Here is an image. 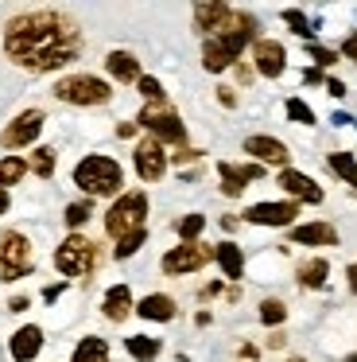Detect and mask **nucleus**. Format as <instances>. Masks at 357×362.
<instances>
[{
  "mask_svg": "<svg viewBox=\"0 0 357 362\" xmlns=\"http://www.w3.org/2000/svg\"><path fill=\"white\" fill-rule=\"evenodd\" d=\"M82 51L78 24L62 12H23L4 28V55L28 71H59Z\"/></svg>",
  "mask_w": 357,
  "mask_h": 362,
  "instance_id": "1",
  "label": "nucleus"
},
{
  "mask_svg": "<svg viewBox=\"0 0 357 362\" xmlns=\"http://www.w3.org/2000/svg\"><path fill=\"white\" fill-rule=\"evenodd\" d=\"M253 32H256V20L248 16V12H241V24L233 28V32L206 40V47H202V66H206L210 74H217V71H225V66H233V63H237V55L245 51V43L253 40Z\"/></svg>",
  "mask_w": 357,
  "mask_h": 362,
  "instance_id": "2",
  "label": "nucleus"
},
{
  "mask_svg": "<svg viewBox=\"0 0 357 362\" xmlns=\"http://www.w3.org/2000/svg\"><path fill=\"white\" fill-rule=\"evenodd\" d=\"M74 183L85 195H116L121 183H124V172L113 156H85L82 164L74 168Z\"/></svg>",
  "mask_w": 357,
  "mask_h": 362,
  "instance_id": "3",
  "label": "nucleus"
},
{
  "mask_svg": "<svg viewBox=\"0 0 357 362\" xmlns=\"http://www.w3.org/2000/svg\"><path fill=\"white\" fill-rule=\"evenodd\" d=\"M144 218H147V195L144 191H128V195H121L113 206H109L105 234L121 242V238L132 234V230H144Z\"/></svg>",
  "mask_w": 357,
  "mask_h": 362,
  "instance_id": "4",
  "label": "nucleus"
},
{
  "mask_svg": "<svg viewBox=\"0 0 357 362\" xmlns=\"http://www.w3.org/2000/svg\"><path fill=\"white\" fill-rule=\"evenodd\" d=\"M54 98L70 105H105L113 98V90H109V82L93 78V74H66L54 86Z\"/></svg>",
  "mask_w": 357,
  "mask_h": 362,
  "instance_id": "5",
  "label": "nucleus"
},
{
  "mask_svg": "<svg viewBox=\"0 0 357 362\" xmlns=\"http://www.w3.org/2000/svg\"><path fill=\"white\" fill-rule=\"evenodd\" d=\"M31 265H35L31 242L20 230H4V234H0V276H4V281H20V276L31 273Z\"/></svg>",
  "mask_w": 357,
  "mask_h": 362,
  "instance_id": "6",
  "label": "nucleus"
},
{
  "mask_svg": "<svg viewBox=\"0 0 357 362\" xmlns=\"http://www.w3.org/2000/svg\"><path fill=\"white\" fill-rule=\"evenodd\" d=\"M93 261H97V245L82 234H70L66 242L54 250V269H59L62 276H85L93 269Z\"/></svg>",
  "mask_w": 357,
  "mask_h": 362,
  "instance_id": "7",
  "label": "nucleus"
},
{
  "mask_svg": "<svg viewBox=\"0 0 357 362\" xmlns=\"http://www.w3.org/2000/svg\"><path fill=\"white\" fill-rule=\"evenodd\" d=\"M140 125L152 129L155 141H167V144H183L186 141V129H183V121H178V113L175 110H163L159 102L147 105V110L140 113Z\"/></svg>",
  "mask_w": 357,
  "mask_h": 362,
  "instance_id": "8",
  "label": "nucleus"
},
{
  "mask_svg": "<svg viewBox=\"0 0 357 362\" xmlns=\"http://www.w3.org/2000/svg\"><path fill=\"white\" fill-rule=\"evenodd\" d=\"M214 257V250L210 245H198V242H183L178 250H167V257H163V273L167 276H183V273H198L206 261Z\"/></svg>",
  "mask_w": 357,
  "mask_h": 362,
  "instance_id": "9",
  "label": "nucleus"
},
{
  "mask_svg": "<svg viewBox=\"0 0 357 362\" xmlns=\"http://www.w3.org/2000/svg\"><path fill=\"white\" fill-rule=\"evenodd\" d=\"M237 24H241V12H233L229 4H198V8H194V28L206 32L210 40L233 32Z\"/></svg>",
  "mask_w": 357,
  "mask_h": 362,
  "instance_id": "10",
  "label": "nucleus"
},
{
  "mask_svg": "<svg viewBox=\"0 0 357 362\" xmlns=\"http://www.w3.org/2000/svg\"><path fill=\"white\" fill-rule=\"evenodd\" d=\"M39 133H43V110H23L20 117L0 133V144H4V148H23V144H31Z\"/></svg>",
  "mask_w": 357,
  "mask_h": 362,
  "instance_id": "11",
  "label": "nucleus"
},
{
  "mask_svg": "<svg viewBox=\"0 0 357 362\" xmlns=\"http://www.w3.org/2000/svg\"><path fill=\"white\" fill-rule=\"evenodd\" d=\"M163 172H167V156H163V144L155 141V136H147V141L136 144V175L147 183L163 180Z\"/></svg>",
  "mask_w": 357,
  "mask_h": 362,
  "instance_id": "12",
  "label": "nucleus"
},
{
  "mask_svg": "<svg viewBox=\"0 0 357 362\" xmlns=\"http://www.w3.org/2000/svg\"><path fill=\"white\" fill-rule=\"evenodd\" d=\"M248 222L256 226H291V218H299V206L295 203H256L245 211Z\"/></svg>",
  "mask_w": 357,
  "mask_h": 362,
  "instance_id": "13",
  "label": "nucleus"
},
{
  "mask_svg": "<svg viewBox=\"0 0 357 362\" xmlns=\"http://www.w3.org/2000/svg\"><path fill=\"white\" fill-rule=\"evenodd\" d=\"M253 63H256V71H260L264 78H279V74H284V66H287V51L279 47L276 40H256Z\"/></svg>",
  "mask_w": 357,
  "mask_h": 362,
  "instance_id": "14",
  "label": "nucleus"
},
{
  "mask_svg": "<svg viewBox=\"0 0 357 362\" xmlns=\"http://www.w3.org/2000/svg\"><path fill=\"white\" fill-rule=\"evenodd\" d=\"M279 187L291 199H299V203H322V187H318L310 175L295 172V168H284V172H279Z\"/></svg>",
  "mask_w": 357,
  "mask_h": 362,
  "instance_id": "15",
  "label": "nucleus"
},
{
  "mask_svg": "<svg viewBox=\"0 0 357 362\" xmlns=\"http://www.w3.org/2000/svg\"><path fill=\"white\" fill-rule=\"evenodd\" d=\"M245 152H248V156H256V160H264V164H287V160H291L287 144L276 141V136H248Z\"/></svg>",
  "mask_w": 357,
  "mask_h": 362,
  "instance_id": "16",
  "label": "nucleus"
},
{
  "mask_svg": "<svg viewBox=\"0 0 357 362\" xmlns=\"http://www.w3.org/2000/svg\"><path fill=\"white\" fill-rule=\"evenodd\" d=\"M217 175H222V191L225 195H241L245 191L248 180H256V175H264L260 164H245V168H233V164H217Z\"/></svg>",
  "mask_w": 357,
  "mask_h": 362,
  "instance_id": "17",
  "label": "nucleus"
},
{
  "mask_svg": "<svg viewBox=\"0 0 357 362\" xmlns=\"http://www.w3.org/2000/svg\"><path fill=\"white\" fill-rule=\"evenodd\" d=\"M39 351H43V331H39L35 323H31V327H20L12 335V358L16 362H31Z\"/></svg>",
  "mask_w": 357,
  "mask_h": 362,
  "instance_id": "18",
  "label": "nucleus"
},
{
  "mask_svg": "<svg viewBox=\"0 0 357 362\" xmlns=\"http://www.w3.org/2000/svg\"><path fill=\"white\" fill-rule=\"evenodd\" d=\"M291 242H299V245H334L338 242V230H334L330 222H307V226L291 230Z\"/></svg>",
  "mask_w": 357,
  "mask_h": 362,
  "instance_id": "19",
  "label": "nucleus"
},
{
  "mask_svg": "<svg viewBox=\"0 0 357 362\" xmlns=\"http://www.w3.org/2000/svg\"><path fill=\"white\" fill-rule=\"evenodd\" d=\"M136 315L155 320V323H167V320H175V300L163 296V292H152V296H144V300L136 304Z\"/></svg>",
  "mask_w": 357,
  "mask_h": 362,
  "instance_id": "20",
  "label": "nucleus"
},
{
  "mask_svg": "<svg viewBox=\"0 0 357 362\" xmlns=\"http://www.w3.org/2000/svg\"><path fill=\"white\" fill-rule=\"evenodd\" d=\"M101 312H105L113 323H121L124 315L132 312V292H128V284H113V288L105 292V304H101Z\"/></svg>",
  "mask_w": 357,
  "mask_h": 362,
  "instance_id": "21",
  "label": "nucleus"
},
{
  "mask_svg": "<svg viewBox=\"0 0 357 362\" xmlns=\"http://www.w3.org/2000/svg\"><path fill=\"white\" fill-rule=\"evenodd\" d=\"M214 261L222 265V273L229 276V281H241V273H245V257H241V250L233 242L214 245Z\"/></svg>",
  "mask_w": 357,
  "mask_h": 362,
  "instance_id": "22",
  "label": "nucleus"
},
{
  "mask_svg": "<svg viewBox=\"0 0 357 362\" xmlns=\"http://www.w3.org/2000/svg\"><path fill=\"white\" fill-rule=\"evenodd\" d=\"M109 74H113L116 82H140V63L136 55H128V51H113V55L105 59Z\"/></svg>",
  "mask_w": 357,
  "mask_h": 362,
  "instance_id": "23",
  "label": "nucleus"
},
{
  "mask_svg": "<svg viewBox=\"0 0 357 362\" xmlns=\"http://www.w3.org/2000/svg\"><path fill=\"white\" fill-rule=\"evenodd\" d=\"M70 362H109V343H105V339H97V335H85L82 343L74 346Z\"/></svg>",
  "mask_w": 357,
  "mask_h": 362,
  "instance_id": "24",
  "label": "nucleus"
},
{
  "mask_svg": "<svg viewBox=\"0 0 357 362\" xmlns=\"http://www.w3.org/2000/svg\"><path fill=\"white\" fill-rule=\"evenodd\" d=\"M326 273H330L326 257H310V261H303V265H299V284H303V288H322Z\"/></svg>",
  "mask_w": 357,
  "mask_h": 362,
  "instance_id": "25",
  "label": "nucleus"
},
{
  "mask_svg": "<svg viewBox=\"0 0 357 362\" xmlns=\"http://www.w3.org/2000/svg\"><path fill=\"white\" fill-rule=\"evenodd\" d=\"M23 175H28V160H20V156H4V160H0V191L12 187V183H20Z\"/></svg>",
  "mask_w": 357,
  "mask_h": 362,
  "instance_id": "26",
  "label": "nucleus"
},
{
  "mask_svg": "<svg viewBox=\"0 0 357 362\" xmlns=\"http://www.w3.org/2000/svg\"><path fill=\"white\" fill-rule=\"evenodd\" d=\"M124 346H128V354H132V358H140V362H155V354H159V343L147 339V335H132Z\"/></svg>",
  "mask_w": 357,
  "mask_h": 362,
  "instance_id": "27",
  "label": "nucleus"
},
{
  "mask_svg": "<svg viewBox=\"0 0 357 362\" xmlns=\"http://www.w3.org/2000/svg\"><path fill=\"white\" fill-rule=\"evenodd\" d=\"M330 168H334V172H338L346 183H353V187H357V160L349 156V152H330Z\"/></svg>",
  "mask_w": 357,
  "mask_h": 362,
  "instance_id": "28",
  "label": "nucleus"
},
{
  "mask_svg": "<svg viewBox=\"0 0 357 362\" xmlns=\"http://www.w3.org/2000/svg\"><path fill=\"white\" fill-rule=\"evenodd\" d=\"M284 320H287L284 300H264V304H260V323H268V327H279Z\"/></svg>",
  "mask_w": 357,
  "mask_h": 362,
  "instance_id": "29",
  "label": "nucleus"
},
{
  "mask_svg": "<svg viewBox=\"0 0 357 362\" xmlns=\"http://www.w3.org/2000/svg\"><path fill=\"white\" fill-rule=\"evenodd\" d=\"M31 172H35L39 180H47V175L54 172V148H35L31 152Z\"/></svg>",
  "mask_w": 357,
  "mask_h": 362,
  "instance_id": "30",
  "label": "nucleus"
},
{
  "mask_svg": "<svg viewBox=\"0 0 357 362\" xmlns=\"http://www.w3.org/2000/svg\"><path fill=\"white\" fill-rule=\"evenodd\" d=\"M144 238H147V230H132L128 238H121V242H116V257H132V253L140 250V245H144Z\"/></svg>",
  "mask_w": 357,
  "mask_h": 362,
  "instance_id": "31",
  "label": "nucleus"
},
{
  "mask_svg": "<svg viewBox=\"0 0 357 362\" xmlns=\"http://www.w3.org/2000/svg\"><path fill=\"white\" fill-rule=\"evenodd\" d=\"M202 226H206V218H202V214H186V218L178 222V238H183V242H194V238L202 234Z\"/></svg>",
  "mask_w": 357,
  "mask_h": 362,
  "instance_id": "32",
  "label": "nucleus"
},
{
  "mask_svg": "<svg viewBox=\"0 0 357 362\" xmlns=\"http://www.w3.org/2000/svg\"><path fill=\"white\" fill-rule=\"evenodd\" d=\"M287 117L299 121V125H315V113H310V105L299 102V98H291V102H287Z\"/></svg>",
  "mask_w": 357,
  "mask_h": 362,
  "instance_id": "33",
  "label": "nucleus"
},
{
  "mask_svg": "<svg viewBox=\"0 0 357 362\" xmlns=\"http://www.w3.org/2000/svg\"><path fill=\"white\" fill-rule=\"evenodd\" d=\"M90 218V203H70L66 206V226H82Z\"/></svg>",
  "mask_w": 357,
  "mask_h": 362,
  "instance_id": "34",
  "label": "nucleus"
},
{
  "mask_svg": "<svg viewBox=\"0 0 357 362\" xmlns=\"http://www.w3.org/2000/svg\"><path fill=\"white\" fill-rule=\"evenodd\" d=\"M136 86H140V94H144V98H147V102H152V105H155V102H163V86H159V82H155V78H140Z\"/></svg>",
  "mask_w": 357,
  "mask_h": 362,
  "instance_id": "35",
  "label": "nucleus"
},
{
  "mask_svg": "<svg viewBox=\"0 0 357 362\" xmlns=\"http://www.w3.org/2000/svg\"><path fill=\"white\" fill-rule=\"evenodd\" d=\"M284 20H287V28H291V32H299V35H310V24H307V16H303V12L287 8V12H284Z\"/></svg>",
  "mask_w": 357,
  "mask_h": 362,
  "instance_id": "36",
  "label": "nucleus"
},
{
  "mask_svg": "<svg viewBox=\"0 0 357 362\" xmlns=\"http://www.w3.org/2000/svg\"><path fill=\"white\" fill-rule=\"evenodd\" d=\"M310 59H315V63H322V66H330V63H334V51H326V47H318V43H310Z\"/></svg>",
  "mask_w": 357,
  "mask_h": 362,
  "instance_id": "37",
  "label": "nucleus"
},
{
  "mask_svg": "<svg viewBox=\"0 0 357 362\" xmlns=\"http://www.w3.org/2000/svg\"><path fill=\"white\" fill-rule=\"evenodd\" d=\"M217 102H222V105H229V110H233V105H237V94H233L229 86H222V90H217Z\"/></svg>",
  "mask_w": 357,
  "mask_h": 362,
  "instance_id": "38",
  "label": "nucleus"
},
{
  "mask_svg": "<svg viewBox=\"0 0 357 362\" xmlns=\"http://www.w3.org/2000/svg\"><path fill=\"white\" fill-rule=\"evenodd\" d=\"M341 51H346V59H353V63H357V32L349 35L346 43H341Z\"/></svg>",
  "mask_w": 357,
  "mask_h": 362,
  "instance_id": "39",
  "label": "nucleus"
},
{
  "mask_svg": "<svg viewBox=\"0 0 357 362\" xmlns=\"http://www.w3.org/2000/svg\"><path fill=\"white\" fill-rule=\"evenodd\" d=\"M326 86H330V94H334V98H341V94H346V86H341L338 78H330V82H326Z\"/></svg>",
  "mask_w": 357,
  "mask_h": 362,
  "instance_id": "40",
  "label": "nucleus"
},
{
  "mask_svg": "<svg viewBox=\"0 0 357 362\" xmlns=\"http://www.w3.org/2000/svg\"><path fill=\"white\" fill-rule=\"evenodd\" d=\"M136 133V125H128V121H121V125H116V136H132Z\"/></svg>",
  "mask_w": 357,
  "mask_h": 362,
  "instance_id": "41",
  "label": "nucleus"
},
{
  "mask_svg": "<svg viewBox=\"0 0 357 362\" xmlns=\"http://www.w3.org/2000/svg\"><path fill=\"white\" fill-rule=\"evenodd\" d=\"M346 276H349V288L357 292V265H349V269H346Z\"/></svg>",
  "mask_w": 357,
  "mask_h": 362,
  "instance_id": "42",
  "label": "nucleus"
},
{
  "mask_svg": "<svg viewBox=\"0 0 357 362\" xmlns=\"http://www.w3.org/2000/svg\"><path fill=\"white\" fill-rule=\"evenodd\" d=\"M8 211V191H0V214Z\"/></svg>",
  "mask_w": 357,
  "mask_h": 362,
  "instance_id": "43",
  "label": "nucleus"
},
{
  "mask_svg": "<svg viewBox=\"0 0 357 362\" xmlns=\"http://www.w3.org/2000/svg\"><path fill=\"white\" fill-rule=\"evenodd\" d=\"M349 362H357V354H349Z\"/></svg>",
  "mask_w": 357,
  "mask_h": 362,
  "instance_id": "44",
  "label": "nucleus"
},
{
  "mask_svg": "<svg viewBox=\"0 0 357 362\" xmlns=\"http://www.w3.org/2000/svg\"><path fill=\"white\" fill-rule=\"evenodd\" d=\"M291 362H307V358H291Z\"/></svg>",
  "mask_w": 357,
  "mask_h": 362,
  "instance_id": "45",
  "label": "nucleus"
}]
</instances>
